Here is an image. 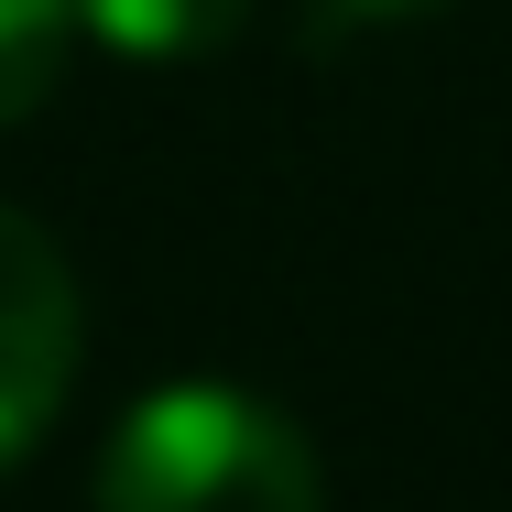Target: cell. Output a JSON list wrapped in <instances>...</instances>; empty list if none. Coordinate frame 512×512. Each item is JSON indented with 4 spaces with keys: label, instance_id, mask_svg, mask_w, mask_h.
Listing matches in <instances>:
<instances>
[{
    "label": "cell",
    "instance_id": "5",
    "mask_svg": "<svg viewBox=\"0 0 512 512\" xmlns=\"http://www.w3.org/2000/svg\"><path fill=\"white\" fill-rule=\"evenodd\" d=\"M404 11H436V0H306L316 33H360V22H404Z\"/></svg>",
    "mask_w": 512,
    "mask_h": 512
},
{
    "label": "cell",
    "instance_id": "4",
    "mask_svg": "<svg viewBox=\"0 0 512 512\" xmlns=\"http://www.w3.org/2000/svg\"><path fill=\"white\" fill-rule=\"evenodd\" d=\"M77 55V0H0V131L55 99Z\"/></svg>",
    "mask_w": 512,
    "mask_h": 512
},
{
    "label": "cell",
    "instance_id": "1",
    "mask_svg": "<svg viewBox=\"0 0 512 512\" xmlns=\"http://www.w3.org/2000/svg\"><path fill=\"white\" fill-rule=\"evenodd\" d=\"M88 512H327L306 425L240 382H153L109 425Z\"/></svg>",
    "mask_w": 512,
    "mask_h": 512
},
{
    "label": "cell",
    "instance_id": "3",
    "mask_svg": "<svg viewBox=\"0 0 512 512\" xmlns=\"http://www.w3.org/2000/svg\"><path fill=\"white\" fill-rule=\"evenodd\" d=\"M251 0H77V33L109 44L120 66H197L218 44H240Z\"/></svg>",
    "mask_w": 512,
    "mask_h": 512
},
{
    "label": "cell",
    "instance_id": "2",
    "mask_svg": "<svg viewBox=\"0 0 512 512\" xmlns=\"http://www.w3.org/2000/svg\"><path fill=\"white\" fill-rule=\"evenodd\" d=\"M77 349H88V306H77V273L66 251L0 207V469L44 447V425L77 393Z\"/></svg>",
    "mask_w": 512,
    "mask_h": 512
}]
</instances>
